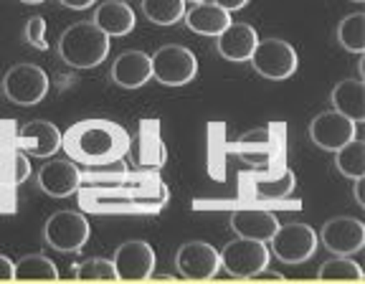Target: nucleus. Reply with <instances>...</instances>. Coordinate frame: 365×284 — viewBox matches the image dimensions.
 I'll use <instances>...</instances> for the list:
<instances>
[{
	"label": "nucleus",
	"instance_id": "obj_33",
	"mask_svg": "<svg viewBox=\"0 0 365 284\" xmlns=\"http://www.w3.org/2000/svg\"><path fill=\"white\" fill-rule=\"evenodd\" d=\"M213 3H216V6H221L223 11H241V8H246L249 6V0H213Z\"/></svg>",
	"mask_w": 365,
	"mask_h": 284
},
{
	"label": "nucleus",
	"instance_id": "obj_24",
	"mask_svg": "<svg viewBox=\"0 0 365 284\" xmlns=\"http://www.w3.org/2000/svg\"><path fill=\"white\" fill-rule=\"evenodd\" d=\"M332 109L358 125L365 122V84L363 79H345L332 89Z\"/></svg>",
	"mask_w": 365,
	"mask_h": 284
},
{
	"label": "nucleus",
	"instance_id": "obj_31",
	"mask_svg": "<svg viewBox=\"0 0 365 284\" xmlns=\"http://www.w3.org/2000/svg\"><path fill=\"white\" fill-rule=\"evenodd\" d=\"M26 41H29L34 49H41L46 51V21L41 16H31L29 23H26Z\"/></svg>",
	"mask_w": 365,
	"mask_h": 284
},
{
	"label": "nucleus",
	"instance_id": "obj_35",
	"mask_svg": "<svg viewBox=\"0 0 365 284\" xmlns=\"http://www.w3.org/2000/svg\"><path fill=\"white\" fill-rule=\"evenodd\" d=\"M251 279H277V282H282V279H284V274H279V272H272V269H259L257 274H254V277Z\"/></svg>",
	"mask_w": 365,
	"mask_h": 284
},
{
	"label": "nucleus",
	"instance_id": "obj_5",
	"mask_svg": "<svg viewBox=\"0 0 365 284\" xmlns=\"http://www.w3.org/2000/svg\"><path fill=\"white\" fill-rule=\"evenodd\" d=\"M297 181L289 168H277V171H254L239 176V193L251 203H279L294 191Z\"/></svg>",
	"mask_w": 365,
	"mask_h": 284
},
{
	"label": "nucleus",
	"instance_id": "obj_19",
	"mask_svg": "<svg viewBox=\"0 0 365 284\" xmlns=\"http://www.w3.org/2000/svg\"><path fill=\"white\" fill-rule=\"evenodd\" d=\"M216 46H218V54H221L226 61H249L254 49L259 44V36L257 31L251 29L249 23H228L226 29L216 36Z\"/></svg>",
	"mask_w": 365,
	"mask_h": 284
},
{
	"label": "nucleus",
	"instance_id": "obj_39",
	"mask_svg": "<svg viewBox=\"0 0 365 284\" xmlns=\"http://www.w3.org/2000/svg\"><path fill=\"white\" fill-rule=\"evenodd\" d=\"M353 3H365V0H353Z\"/></svg>",
	"mask_w": 365,
	"mask_h": 284
},
{
	"label": "nucleus",
	"instance_id": "obj_20",
	"mask_svg": "<svg viewBox=\"0 0 365 284\" xmlns=\"http://www.w3.org/2000/svg\"><path fill=\"white\" fill-rule=\"evenodd\" d=\"M279 221L269 208H239L231 213V228L241 239H254L269 244Z\"/></svg>",
	"mask_w": 365,
	"mask_h": 284
},
{
	"label": "nucleus",
	"instance_id": "obj_11",
	"mask_svg": "<svg viewBox=\"0 0 365 284\" xmlns=\"http://www.w3.org/2000/svg\"><path fill=\"white\" fill-rule=\"evenodd\" d=\"M218 254H221V267L236 279H251L259 269L269 267V249L264 241L239 236L236 241L223 246V251Z\"/></svg>",
	"mask_w": 365,
	"mask_h": 284
},
{
	"label": "nucleus",
	"instance_id": "obj_8",
	"mask_svg": "<svg viewBox=\"0 0 365 284\" xmlns=\"http://www.w3.org/2000/svg\"><path fill=\"white\" fill-rule=\"evenodd\" d=\"M3 91L18 107H34L48 94V76L36 64H16L3 79Z\"/></svg>",
	"mask_w": 365,
	"mask_h": 284
},
{
	"label": "nucleus",
	"instance_id": "obj_17",
	"mask_svg": "<svg viewBox=\"0 0 365 284\" xmlns=\"http://www.w3.org/2000/svg\"><path fill=\"white\" fill-rule=\"evenodd\" d=\"M38 186L51 198H66L81 186V171L74 160H48L38 171Z\"/></svg>",
	"mask_w": 365,
	"mask_h": 284
},
{
	"label": "nucleus",
	"instance_id": "obj_10",
	"mask_svg": "<svg viewBox=\"0 0 365 284\" xmlns=\"http://www.w3.org/2000/svg\"><path fill=\"white\" fill-rule=\"evenodd\" d=\"M251 66L257 69V74L264 79L282 81L297 71V51L282 39H264L257 44L251 54Z\"/></svg>",
	"mask_w": 365,
	"mask_h": 284
},
{
	"label": "nucleus",
	"instance_id": "obj_1",
	"mask_svg": "<svg viewBox=\"0 0 365 284\" xmlns=\"http://www.w3.org/2000/svg\"><path fill=\"white\" fill-rule=\"evenodd\" d=\"M79 203L89 213H158L168 203V188L158 176L125 173L114 186H79Z\"/></svg>",
	"mask_w": 365,
	"mask_h": 284
},
{
	"label": "nucleus",
	"instance_id": "obj_21",
	"mask_svg": "<svg viewBox=\"0 0 365 284\" xmlns=\"http://www.w3.org/2000/svg\"><path fill=\"white\" fill-rule=\"evenodd\" d=\"M112 79L122 89H140L153 79V64L145 51H125L112 66Z\"/></svg>",
	"mask_w": 365,
	"mask_h": 284
},
{
	"label": "nucleus",
	"instance_id": "obj_30",
	"mask_svg": "<svg viewBox=\"0 0 365 284\" xmlns=\"http://www.w3.org/2000/svg\"><path fill=\"white\" fill-rule=\"evenodd\" d=\"M76 279H117V272H114L112 259H104V256H89L84 262L74 264L71 269Z\"/></svg>",
	"mask_w": 365,
	"mask_h": 284
},
{
	"label": "nucleus",
	"instance_id": "obj_27",
	"mask_svg": "<svg viewBox=\"0 0 365 284\" xmlns=\"http://www.w3.org/2000/svg\"><path fill=\"white\" fill-rule=\"evenodd\" d=\"M337 41L353 54H365V13H350L337 26Z\"/></svg>",
	"mask_w": 365,
	"mask_h": 284
},
{
	"label": "nucleus",
	"instance_id": "obj_16",
	"mask_svg": "<svg viewBox=\"0 0 365 284\" xmlns=\"http://www.w3.org/2000/svg\"><path fill=\"white\" fill-rule=\"evenodd\" d=\"M355 122L345 114H340L337 109H330V112H319L312 122H309V137L317 148L322 150H332L335 153L337 148L348 145L355 137Z\"/></svg>",
	"mask_w": 365,
	"mask_h": 284
},
{
	"label": "nucleus",
	"instance_id": "obj_15",
	"mask_svg": "<svg viewBox=\"0 0 365 284\" xmlns=\"http://www.w3.org/2000/svg\"><path fill=\"white\" fill-rule=\"evenodd\" d=\"M114 272L117 279H127V282H145L153 277L155 269V251L148 241H127L120 249L114 251Z\"/></svg>",
	"mask_w": 365,
	"mask_h": 284
},
{
	"label": "nucleus",
	"instance_id": "obj_2",
	"mask_svg": "<svg viewBox=\"0 0 365 284\" xmlns=\"http://www.w3.org/2000/svg\"><path fill=\"white\" fill-rule=\"evenodd\" d=\"M61 150L68 155V160L86 168H107L127 155L130 135L117 122L81 120L61 135Z\"/></svg>",
	"mask_w": 365,
	"mask_h": 284
},
{
	"label": "nucleus",
	"instance_id": "obj_14",
	"mask_svg": "<svg viewBox=\"0 0 365 284\" xmlns=\"http://www.w3.org/2000/svg\"><path fill=\"white\" fill-rule=\"evenodd\" d=\"M327 251L337 256H353L363 249L365 244V223L360 218L335 216L322 226L317 236Z\"/></svg>",
	"mask_w": 365,
	"mask_h": 284
},
{
	"label": "nucleus",
	"instance_id": "obj_4",
	"mask_svg": "<svg viewBox=\"0 0 365 284\" xmlns=\"http://www.w3.org/2000/svg\"><path fill=\"white\" fill-rule=\"evenodd\" d=\"M58 54L74 69H94L107 59L109 36L94 21H81L68 26L58 39Z\"/></svg>",
	"mask_w": 365,
	"mask_h": 284
},
{
	"label": "nucleus",
	"instance_id": "obj_32",
	"mask_svg": "<svg viewBox=\"0 0 365 284\" xmlns=\"http://www.w3.org/2000/svg\"><path fill=\"white\" fill-rule=\"evenodd\" d=\"M0 279H16V267L6 254H0Z\"/></svg>",
	"mask_w": 365,
	"mask_h": 284
},
{
	"label": "nucleus",
	"instance_id": "obj_36",
	"mask_svg": "<svg viewBox=\"0 0 365 284\" xmlns=\"http://www.w3.org/2000/svg\"><path fill=\"white\" fill-rule=\"evenodd\" d=\"M355 203L360 206V208H365V198H363V183H365V176L363 178H355Z\"/></svg>",
	"mask_w": 365,
	"mask_h": 284
},
{
	"label": "nucleus",
	"instance_id": "obj_22",
	"mask_svg": "<svg viewBox=\"0 0 365 284\" xmlns=\"http://www.w3.org/2000/svg\"><path fill=\"white\" fill-rule=\"evenodd\" d=\"M228 23H231L228 11L216 6L213 0H200L190 11H185V26H188L193 34H200V36H218Z\"/></svg>",
	"mask_w": 365,
	"mask_h": 284
},
{
	"label": "nucleus",
	"instance_id": "obj_13",
	"mask_svg": "<svg viewBox=\"0 0 365 284\" xmlns=\"http://www.w3.org/2000/svg\"><path fill=\"white\" fill-rule=\"evenodd\" d=\"M175 267L180 277L205 282L216 277L221 269V254L208 241H188L175 251Z\"/></svg>",
	"mask_w": 365,
	"mask_h": 284
},
{
	"label": "nucleus",
	"instance_id": "obj_34",
	"mask_svg": "<svg viewBox=\"0 0 365 284\" xmlns=\"http://www.w3.org/2000/svg\"><path fill=\"white\" fill-rule=\"evenodd\" d=\"M61 6L71 8V11H86V8H91L97 0H58Z\"/></svg>",
	"mask_w": 365,
	"mask_h": 284
},
{
	"label": "nucleus",
	"instance_id": "obj_23",
	"mask_svg": "<svg viewBox=\"0 0 365 284\" xmlns=\"http://www.w3.org/2000/svg\"><path fill=\"white\" fill-rule=\"evenodd\" d=\"M91 21L97 23L109 39L112 36H127L135 29V11L127 3H122V0H109V3H102L94 11Z\"/></svg>",
	"mask_w": 365,
	"mask_h": 284
},
{
	"label": "nucleus",
	"instance_id": "obj_26",
	"mask_svg": "<svg viewBox=\"0 0 365 284\" xmlns=\"http://www.w3.org/2000/svg\"><path fill=\"white\" fill-rule=\"evenodd\" d=\"M143 13L155 26H175L185 16V0H143Z\"/></svg>",
	"mask_w": 365,
	"mask_h": 284
},
{
	"label": "nucleus",
	"instance_id": "obj_18",
	"mask_svg": "<svg viewBox=\"0 0 365 284\" xmlns=\"http://www.w3.org/2000/svg\"><path fill=\"white\" fill-rule=\"evenodd\" d=\"M16 145L34 158H51L61 150V130L46 120H34L16 132Z\"/></svg>",
	"mask_w": 365,
	"mask_h": 284
},
{
	"label": "nucleus",
	"instance_id": "obj_3",
	"mask_svg": "<svg viewBox=\"0 0 365 284\" xmlns=\"http://www.w3.org/2000/svg\"><path fill=\"white\" fill-rule=\"evenodd\" d=\"M236 155L254 171H277L287 163V127L282 122H269L249 130L231 145Z\"/></svg>",
	"mask_w": 365,
	"mask_h": 284
},
{
	"label": "nucleus",
	"instance_id": "obj_25",
	"mask_svg": "<svg viewBox=\"0 0 365 284\" xmlns=\"http://www.w3.org/2000/svg\"><path fill=\"white\" fill-rule=\"evenodd\" d=\"M335 165L337 171L345 178L355 181V178L365 176V142L363 140H350L348 145L335 150Z\"/></svg>",
	"mask_w": 365,
	"mask_h": 284
},
{
	"label": "nucleus",
	"instance_id": "obj_9",
	"mask_svg": "<svg viewBox=\"0 0 365 284\" xmlns=\"http://www.w3.org/2000/svg\"><path fill=\"white\" fill-rule=\"evenodd\" d=\"M46 244L56 251H79L89 241V221L81 211H56L43 226Z\"/></svg>",
	"mask_w": 365,
	"mask_h": 284
},
{
	"label": "nucleus",
	"instance_id": "obj_12",
	"mask_svg": "<svg viewBox=\"0 0 365 284\" xmlns=\"http://www.w3.org/2000/svg\"><path fill=\"white\" fill-rule=\"evenodd\" d=\"M16 122H0V188H18L29 181L31 163L29 155L16 145Z\"/></svg>",
	"mask_w": 365,
	"mask_h": 284
},
{
	"label": "nucleus",
	"instance_id": "obj_28",
	"mask_svg": "<svg viewBox=\"0 0 365 284\" xmlns=\"http://www.w3.org/2000/svg\"><path fill=\"white\" fill-rule=\"evenodd\" d=\"M319 279L325 282H363L365 272L360 269V264L350 256H337L335 259H327L317 272Z\"/></svg>",
	"mask_w": 365,
	"mask_h": 284
},
{
	"label": "nucleus",
	"instance_id": "obj_37",
	"mask_svg": "<svg viewBox=\"0 0 365 284\" xmlns=\"http://www.w3.org/2000/svg\"><path fill=\"white\" fill-rule=\"evenodd\" d=\"M21 3H29V6H38V3H46V0H21Z\"/></svg>",
	"mask_w": 365,
	"mask_h": 284
},
{
	"label": "nucleus",
	"instance_id": "obj_29",
	"mask_svg": "<svg viewBox=\"0 0 365 284\" xmlns=\"http://www.w3.org/2000/svg\"><path fill=\"white\" fill-rule=\"evenodd\" d=\"M13 267H16V279H51L53 282V279L61 277L56 264L43 254L23 256L21 262H16Z\"/></svg>",
	"mask_w": 365,
	"mask_h": 284
},
{
	"label": "nucleus",
	"instance_id": "obj_7",
	"mask_svg": "<svg viewBox=\"0 0 365 284\" xmlns=\"http://www.w3.org/2000/svg\"><path fill=\"white\" fill-rule=\"evenodd\" d=\"M150 64H153V76L165 86H185L198 74V61L185 46H163L150 56Z\"/></svg>",
	"mask_w": 365,
	"mask_h": 284
},
{
	"label": "nucleus",
	"instance_id": "obj_6",
	"mask_svg": "<svg viewBox=\"0 0 365 284\" xmlns=\"http://www.w3.org/2000/svg\"><path fill=\"white\" fill-rule=\"evenodd\" d=\"M269 244H272L274 256L282 264L297 267V264H304L314 254V249H317V233L307 223H279L274 236L269 239Z\"/></svg>",
	"mask_w": 365,
	"mask_h": 284
},
{
	"label": "nucleus",
	"instance_id": "obj_38",
	"mask_svg": "<svg viewBox=\"0 0 365 284\" xmlns=\"http://www.w3.org/2000/svg\"><path fill=\"white\" fill-rule=\"evenodd\" d=\"M185 3H200V0H185Z\"/></svg>",
	"mask_w": 365,
	"mask_h": 284
}]
</instances>
